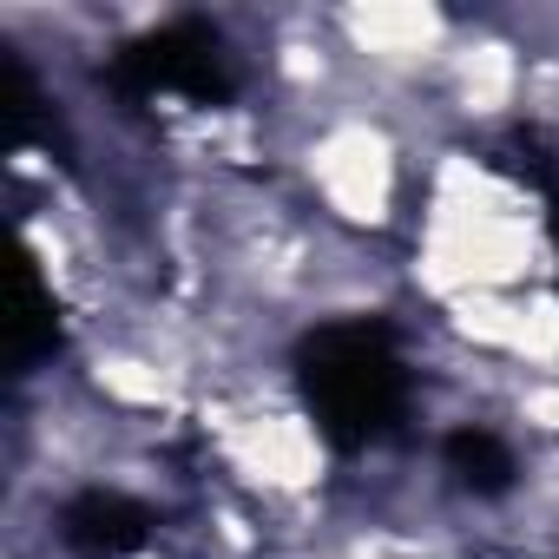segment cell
<instances>
[{"mask_svg": "<svg viewBox=\"0 0 559 559\" xmlns=\"http://www.w3.org/2000/svg\"><path fill=\"white\" fill-rule=\"evenodd\" d=\"M435 152L441 145L428 132L402 126L395 112H382L369 99H349L290 132L284 178L330 230L402 250V237L415 224V198H421V165Z\"/></svg>", "mask_w": 559, "mask_h": 559, "instance_id": "7a4b0ae2", "label": "cell"}, {"mask_svg": "<svg viewBox=\"0 0 559 559\" xmlns=\"http://www.w3.org/2000/svg\"><path fill=\"white\" fill-rule=\"evenodd\" d=\"M526 67L533 53L520 47V34L487 8V14H467L428 99L441 112V126L461 139V145H500L507 132H520L526 119Z\"/></svg>", "mask_w": 559, "mask_h": 559, "instance_id": "3957f363", "label": "cell"}, {"mask_svg": "<svg viewBox=\"0 0 559 559\" xmlns=\"http://www.w3.org/2000/svg\"><path fill=\"white\" fill-rule=\"evenodd\" d=\"M408 304L441 310L474 290H533L559 284V237L546 224L526 171L500 158V145H441L421 165L415 224L402 237Z\"/></svg>", "mask_w": 559, "mask_h": 559, "instance_id": "6da1fadb", "label": "cell"}, {"mask_svg": "<svg viewBox=\"0 0 559 559\" xmlns=\"http://www.w3.org/2000/svg\"><path fill=\"white\" fill-rule=\"evenodd\" d=\"M461 21L467 14L435 8V0H356V8H330V27L356 67V86H382V93H428Z\"/></svg>", "mask_w": 559, "mask_h": 559, "instance_id": "277c9868", "label": "cell"}]
</instances>
